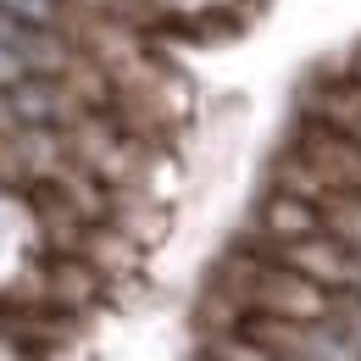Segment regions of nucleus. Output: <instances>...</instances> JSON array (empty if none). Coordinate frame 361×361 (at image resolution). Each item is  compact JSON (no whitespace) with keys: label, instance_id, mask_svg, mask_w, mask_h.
I'll use <instances>...</instances> for the list:
<instances>
[{"label":"nucleus","instance_id":"nucleus-1","mask_svg":"<svg viewBox=\"0 0 361 361\" xmlns=\"http://www.w3.org/2000/svg\"><path fill=\"white\" fill-rule=\"evenodd\" d=\"M0 11H11L23 23H39V28H61L67 23V0H0Z\"/></svg>","mask_w":361,"mask_h":361},{"label":"nucleus","instance_id":"nucleus-2","mask_svg":"<svg viewBox=\"0 0 361 361\" xmlns=\"http://www.w3.org/2000/svg\"><path fill=\"white\" fill-rule=\"evenodd\" d=\"M23 78H28V61H23L11 45H0V90H17Z\"/></svg>","mask_w":361,"mask_h":361}]
</instances>
